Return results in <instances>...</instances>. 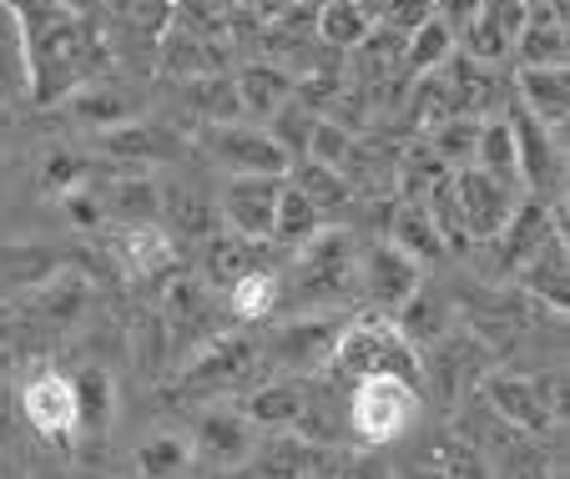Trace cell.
Returning a JSON list of instances; mask_svg holds the SVG:
<instances>
[{
    "instance_id": "obj_9",
    "label": "cell",
    "mask_w": 570,
    "mask_h": 479,
    "mask_svg": "<svg viewBox=\"0 0 570 479\" xmlns=\"http://www.w3.org/2000/svg\"><path fill=\"white\" fill-rule=\"evenodd\" d=\"M203 147L227 177H288V151L253 121H227V127H203Z\"/></svg>"
},
{
    "instance_id": "obj_26",
    "label": "cell",
    "mask_w": 570,
    "mask_h": 479,
    "mask_svg": "<svg viewBox=\"0 0 570 479\" xmlns=\"http://www.w3.org/2000/svg\"><path fill=\"white\" fill-rule=\"evenodd\" d=\"M288 187H298L318 213H338V207L354 203V177L323 167V162H308V157H298L288 167Z\"/></svg>"
},
{
    "instance_id": "obj_20",
    "label": "cell",
    "mask_w": 570,
    "mask_h": 479,
    "mask_svg": "<svg viewBox=\"0 0 570 479\" xmlns=\"http://www.w3.org/2000/svg\"><path fill=\"white\" fill-rule=\"evenodd\" d=\"M71 394H76V434L101 439L117 419V383L101 363H87V369L71 373Z\"/></svg>"
},
{
    "instance_id": "obj_38",
    "label": "cell",
    "mask_w": 570,
    "mask_h": 479,
    "mask_svg": "<svg viewBox=\"0 0 570 479\" xmlns=\"http://www.w3.org/2000/svg\"><path fill=\"white\" fill-rule=\"evenodd\" d=\"M161 207L173 213V227H177V233H187V237H203L207 223H213V217H207V207H203V197H197L193 187H167V192H161Z\"/></svg>"
},
{
    "instance_id": "obj_1",
    "label": "cell",
    "mask_w": 570,
    "mask_h": 479,
    "mask_svg": "<svg viewBox=\"0 0 570 479\" xmlns=\"http://www.w3.org/2000/svg\"><path fill=\"white\" fill-rule=\"evenodd\" d=\"M6 11L21 31V66L31 101L56 107L91 81L97 36L87 31V16H71L56 0H6Z\"/></svg>"
},
{
    "instance_id": "obj_45",
    "label": "cell",
    "mask_w": 570,
    "mask_h": 479,
    "mask_svg": "<svg viewBox=\"0 0 570 479\" xmlns=\"http://www.w3.org/2000/svg\"><path fill=\"white\" fill-rule=\"evenodd\" d=\"M520 6H525V0H520Z\"/></svg>"
},
{
    "instance_id": "obj_40",
    "label": "cell",
    "mask_w": 570,
    "mask_h": 479,
    "mask_svg": "<svg viewBox=\"0 0 570 479\" xmlns=\"http://www.w3.org/2000/svg\"><path fill=\"white\" fill-rule=\"evenodd\" d=\"M474 11H480V0H434V16L454 31V41H460V31L474 21Z\"/></svg>"
},
{
    "instance_id": "obj_27",
    "label": "cell",
    "mask_w": 570,
    "mask_h": 479,
    "mask_svg": "<svg viewBox=\"0 0 570 479\" xmlns=\"http://www.w3.org/2000/svg\"><path fill=\"white\" fill-rule=\"evenodd\" d=\"M470 167L490 172V177L520 187V151H515V131H510L505 117H480V137H474V162Z\"/></svg>"
},
{
    "instance_id": "obj_42",
    "label": "cell",
    "mask_w": 570,
    "mask_h": 479,
    "mask_svg": "<svg viewBox=\"0 0 570 479\" xmlns=\"http://www.w3.org/2000/svg\"><path fill=\"white\" fill-rule=\"evenodd\" d=\"M6 373H11V353L0 349V383H6Z\"/></svg>"
},
{
    "instance_id": "obj_15",
    "label": "cell",
    "mask_w": 570,
    "mask_h": 479,
    "mask_svg": "<svg viewBox=\"0 0 570 479\" xmlns=\"http://www.w3.org/2000/svg\"><path fill=\"white\" fill-rule=\"evenodd\" d=\"M303 409H308V383L303 379H263L253 383L237 414L248 419L253 429H268V434H283V429H298Z\"/></svg>"
},
{
    "instance_id": "obj_32",
    "label": "cell",
    "mask_w": 570,
    "mask_h": 479,
    "mask_svg": "<svg viewBox=\"0 0 570 479\" xmlns=\"http://www.w3.org/2000/svg\"><path fill=\"white\" fill-rule=\"evenodd\" d=\"M474 137H480V117H444L440 127L420 131V147L440 162L444 172L470 167L474 162Z\"/></svg>"
},
{
    "instance_id": "obj_39",
    "label": "cell",
    "mask_w": 570,
    "mask_h": 479,
    "mask_svg": "<svg viewBox=\"0 0 570 479\" xmlns=\"http://www.w3.org/2000/svg\"><path fill=\"white\" fill-rule=\"evenodd\" d=\"M550 459L540 454L535 444H510L505 465H500V479H550Z\"/></svg>"
},
{
    "instance_id": "obj_34",
    "label": "cell",
    "mask_w": 570,
    "mask_h": 479,
    "mask_svg": "<svg viewBox=\"0 0 570 479\" xmlns=\"http://www.w3.org/2000/svg\"><path fill=\"white\" fill-rule=\"evenodd\" d=\"M308 162H323V167H334L348 177V162L358 157V137L354 127H344V121L334 117H318L313 121V137H308V151H303Z\"/></svg>"
},
{
    "instance_id": "obj_4",
    "label": "cell",
    "mask_w": 570,
    "mask_h": 479,
    "mask_svg": "<svg viewBox=\"0 0 570 479\" xmlns=\"http://www.w3.org/2000/svg\"><path fill=\"white\" fill-rule=\"evenodd\" d=\"M358 277V247L348 233H318L298 247V263H293V277L283 287V303L293 309H328V303L348 299Z\"/></svg>"
},
{
    "instance_id": "obj_14",
    "label": "cell",
    "mask_w": 570,
    "mask_h": 479,
    "mask_svg": "<svg viewBox=\"0 0 570 479\" xmlns=\"http://www.w3.org/2000/svg\"><path fill=\"white\" fill-rule=\"evenodd\" d=\"M293 86H298V76L273 61H253V66H243V71H233L237 107H243V117H253V127H268V121L288 107Z\"/></svg>"
},
{
    "instance_id": "obj_18",
    "label": "cell",
    "mask_w": 570,
    "mask_h": 479,
    "mask_svg": "<svg viewBox=\"0 0 570 479\" xmlns=\"http://www.w3.org/2000/svg\"><path fill=\"white\" fill-rule=\"evenodd\" d=\"M334 333H338V323H323V319L283 323V333L273 339V353H278V363L288 369V379L323 369V363H328V349H334Z\"/></svg>"
},
{
    "instance_id": "obj_12",
    "label": "cell",
    "mask_w": 570,
    "mask_h": 479,
    "mask_svg": "<svg viewBox=\"0 0 570 479\" xmlns=\"http://www.w3.org/2000/svg\"><path fill=\"white\" fill-rule=\"evenodd\" d=\"M187 439H193V454L213 469H243L253 459V449H258V429L237 409H203Z\"/></svg>"
},
{
    "instance_id": "obj_2",
    "label": "cell",
    "mask_w": 570,
    "mask_h": 479,
    "mask_svg": "<svg viewBox=\"0 0 570 479\" xmlns=\"http://www.w3.org/2000/svg\"><path fill=\"white\" fill-rule=\"evenodd\" d=\"M328 373H334L338 383H358V379H374V373H389V379H410L424 389V353L399 333L394 319L364 313V319L338 323L334 349H328Z\"/></svg>"
},
{
    "instance_id": "obj_33",
    "label": "cell",
    "mask_w": 570,
    "mask_h": 479,
    "mask_svg": "<svg viewBox=\"0 0 570 479\" xmlns=\"http://www.w3.org/2000/svg\"><path fill=\"white\" fill-rule=\"evenodd\" d=\"M454 51H460V41H454V31L440 21V16H430L424 26H414V31L404 36V66H410L414 76L440 71Z\"/></svg>"
},
{
    "instance_id": "obj_3",
    "label": "cell",
    "mask_w": 570,
    "mask_h": 479,
    "mask_svg": "<svg viewBox=\"0 0 570 479\" xmlns=\"http://www.w3.org/2000/svg\"><path fill=\"white\" fill-rule=\"evenodd\" d=\"M424 414V389L410 379H389V373H374V379L348 383L344 399V424L358 444L379 449L404 439Z\"/></svg>"
},
{
    "instance_id": "obj_21",
    "label": "cell",
    "mask_w": 570,
    "mask_h": 479,
    "mask_svg": "<svg viewBox=\"0 0 570 479\" xmlns=\"http://www.w3.org/2000/svg\"><path fill=\"white\" fill-rule=\"evenodd\" d=\"M384 243H394L399 253L414 257L420 267H430V263L444 257V243H440V233H434V223H430V213H424L420 197H399L394 203L389 227H384Z\"/></svg>"
},
{
    "instance_id": "obj_13",
    "label": "cell",
    "mask_w": 570,
    "mask_h": 479,
    "mask_svg": "<svg viewBox=\"0 0 570 479\" xmlns=\"http://www.w3.org/2000/svg\"><path fill=\"white\" fill-rule=\"evenodd\" d=\"M520 26H525V6L520 0H480L474 21L460 31V51L480 66H495L515 51Z\"/></svg>"
},
{
    "instance_id": "obj_17",
    "label": "cell",
    "mask_w": 570,
    "mask_h": 479,
    "mask_svg": "<svg viewBox=\"0 0 570 479\" xmlns=\"http://www.w3.org/2000/svg\"><path fill=\"white\" fill-rule=\"evenodd\" d=\"M510 277H515V283L525 287L535 303H546L550 313H566V293H570V287H566V227H560V233H550L546 243H540Z\"/></svg>"
},
{
    "instance_id": "obj_31",
    "label": "cell",
    "mask_w": 570,
    "mask_h": 479,
    "mask_svg": "<svg viewBox=\"0 0 570 479\" xmlns=\"http://www.w3.org/2000/svg\"><path fill=\"white\" fill-rule=\"evenodd\" d=\"M187 107L203 127H227V121H243V107H237L233 76L213 71V76H193L187 81Z\"/></svg>"
},
{
    "instance_id": "obj_8",
    "label": "cell",
    "mask_w": 570,
    "mask_h": 479,
    "mask_svg": "<svg viewBox=\"0 0 570 479\" xmlns=\"http://www.w3.org/2000/svg\"><path fill=\"white\" fill-rule=\"evenodd\" d=\"M354 287L368 299V313H379V319H394L404 303L414 299L424 287V267L414 263V257H404L394 243H368L364 253H358V277Z\"/></svg>"
},
{
    "instance_id": "obj_11",
    "label": "cell",
    "mask_w": 570,
    "mask_h": 479,
    "mask_svg": "<svg viewBox=\"0 0 570 479\" xmlns=\"http://www.w3.org/2000/svg\"><path fill=\"white\" fill-rule=\"evenodd\" d=\"M21 419L51 444L76 439V394H71V373L41 369L26 379L21 389Z\"/></svg>"
},
{
    "instance_id": "obj_23",
    "label": "cell",
    "mask_w": 570,
    "mask_h": 479,
    "mask_svg": "<svg viewBox=\"0 0 570 479\" xmlns=\"http://www.w3.org/2000/svg\"><path fill=\"white\" fill-rule=\"evenodd\" d=\"M131 465H137L141 479H183L187 469L197 465V454H193V439L187 434H177V429H151L137 444Z\"/></svg>"
},
{
    "instance_id": "obj_25",
    "label": "cell",
    "mask_w": 570,
    "mask_h": 479,
    "mask_svg": "<svg viewBox=\"0 0 570 479\" xmlns=\"http://www.w3.org/2000/svg\"><path fill=\"white\" fill-rule=\"evenodd\" d=\"M203 263H207V283L227 293L237 277H248L253 267H263V243H248V237H237V233H213Z\"/></svg>"
},
{
    "instance_id": "obj_35",
    "label": "cell",
    "mask_w": 570,
    "mask_h": 479,
    "mask_svg": "<svg viewBox=\"0 0 570 479\" xmlns=\"http://www.w3.org/2000/svg\"><path fill=\"white\" fill-rule=\"evenodd\" d=\"M430 469H440L444 479H490L480 444L464 434H440V444H434V454H430Z\"/></svg>"
},
{
    "instance_id": "obj_7",
    "label": "cell",
    "mask_w": 570,
    "mask_h": 479,
    "mask_svg": "<svg viewBox=\"0 0 570 479\" xmlns=\"http://www.w3.org/2000/svg\"><path fill=\"white\" fill-rule=\"evenodd\" d=\"M450 182H454V203H460L464 237L470 243H495L520 207V187H510V182L490 177L480 167H454Z\"/></svg>"
},
{
    "instance_id": "obj_30",
    "label": "cell",
    "mask_w": 570,
    "mask_h": 479,
    "mask_svg": "<svg viewBox=\"0 0 570 479\" xmlns=\"http://www.w3.org/2000/svg\"><path fill=\"white\" fill-rule=\"evenodd\" d=\"M97 141L107 157H121V162H157V157H173L177 151V141L167 137V131L147 127V121H137V117L111 127V131H101Z\"/></svg>"
},
{
    "instance_id": "obj_28",
    "label": "cell",
    "mask_w": 570,
    "mask_h": 479,
    "mask_svg": "<svg viewBox=\"0 0 570 479\" xmlns=\"http://www.w3.org/2000/svg\"><path fill=\"white\" fill-rule=\"evenodd\" d=\"M323 233V213L303 197L298 187H288V177H283V192H278V207H273V233L268 243L278 247H303L308 237Z\"/></svg>"
},
{
    "instance_id": "obj_22",
    "label": "cell",
    "mask_w": 570,
    "mask_h": 479,
    "mask_svg": "<svg viewBox=\"0 0 570 479\" xmlns=\"http://www.w3.org/2000/svg\"><path fill=\"white\" fill-rule=\"evenodd\" d=\"M117 263L127 277H161L173 267V237L157 223H127L117 243Z\"/></svg>"
},
{
    "instance_id": "obj_29",
    "label": "cell",
    "mask_w": 570,
    "mask_h": 479,
    "mask_svg": "<svg viewBox=\"0 0 570 479\" xmlns=\"http://www.w3.org/2000/svg\"><path fill=\"white\" fill-rule=\"evenodd\" d=\"M227 309H233V319H243V323L273 319V313L283 309V277L268 273V267H253L248 277H237V283L227 287Z\"/></svg>"
},
{
    "instance_id": "obj_36",
    "label": "cell",
    "mask_w": 570,
    "mask_h": 479,
    "mask_svg": "<svg viewBox=\"0 0 570 479\" xmlns=\"http://www.w3.org/2000/svg\"><path fill=\"white\" fill-rule=\"evenodd\" d=\"M313 121H318V111H313V107H308V101H298V96H293L288 107H283V111H278V117H273V121H268V127H263V131H268V137H273V141H278V147H283V151H288V162H298V157H303V151H308V137H313Z\"/></svg>"
},
{
    "instance_id": "obj_5",
    "label": "cell",
    "mask_w": 570,
    "mask_h": 479,
    "mask_svg": "<svg viewBox=\"0 0 570 479\" xmlns=\"http://www.w3.org/2000/svg\"><path fill=\"white\" fill-rule=\"evenodd\" d=\"M560 373H490L484 379V404L495 409V419H505L515 434L550 439L566 419L560 404Z\"/></svg>"
},
{
    "instance_id": "obj_6",
    "label": "cell",
    "mask_w": 570,
    "mask_h": 479,
    "mask_svg": "<svg viewBox=\"0 0 570 479\" xmlns=\"http://www.w3.org/2000/svg\"><path fill=\"white\" fill-rule=\"evenodd\" d=\"M263 369V343L248 333H223L207 339L197 359H187L183 369V394H248L253 379Z\"/></svg>"
},
{
    "instance_id": "obj_41",
    "label": "cell",
    "mask_w": 570,
    "mask_h": 479,
    "mask_svg": "<svg viewBox=\"0 0 570 479\" xmlns=\"http://www.w3.org/2000/svg\"><path fill=\"white\" fill-rule=\"evenodd\" d=\"M56 6H66L71 16H91V11L101 6V0H56Z\"/></svg>"
},
{
    "instance_id": "obj_37",
    "label": "cell",
    "mask_w": 570,
    "mask_h": 479,
    "mask_svg": "<svg viewBox=\"0 0 570 479\" xmlns=\"http://www.w3.org/2000/svg\"><path fill=\"white\" fill-rule=\"evenodd\" d=\"M66 101H71V107L81 111L91 127H101V131H111V127H121V121H131V107H127V101H121L117 91H97L91 81L81 86V91H71Z\"/></svg>"
},
{
    "instance_id": "obj_16",
    "label": "cell",
    "mask_w": 570,
    "mask_h": 479,
    "mask_svg": "<svg viewBox=\"0 0 570 479\" xmlns=\"http://www.w3.org/2000/svg\"><path fill=\"white\" fill-rule=\"evenodd\" d=\"M515 91H520V111H525L530 121H540L546 131L566 127V111H570L566 66H520Z\"/></svg>"
},
{
    "instance_id": "obj_43",
    "label": "cell",
    "mask_w": 570,
    "mask_h": 479,
    "mask_svg": "<svg viewBox=\"0 0 570 479\" xmlns=\"http://www.w3.org/2000/svg\"><path fill=\"white\" fill-rule=\"evenodd\" d=\"M410 479H444V475H440V469H414Z\"/></svg>"
},
{
    "instance_id": "obj_10",
    "label": "cell",
    "mask_w": 570,
    "mask_h": 479,
    "mask_svg": "<svg viewBox=\"0 0 570 479\" xmlns=\"http://www.w3.org/2000/svg\"><path fill=\"white\" fill-rule=\"evenodd\" d=\"M278 192H283V177H227V187L217 192L223 233H237L248 243H268Z\"/></svg>"
},
{
    "instance_id": "obj_24",
    "label": "cell",
    "mask_w": 570,
    "mask_h": 479,
    "mask_svg": "<svg viewBox=\"0 0 570 479\" xmlns=\"http://www.w3.org/2000/svg\"><path fill=\"white\" fill-rule=\"evenodd\" d=\"M313 31L328 51H354V46L368 41L374 31V16L358 6V0H323L318 11H313Z\"/></svg>"
},
{
    "instance_id": "obj_19",
    "label": "cell",
    "mask_w": 570,
    "mask_h": 479,
    "mask_svg": "<svg viewBox=\"0 0 570 479\" xmlns=\"http://www.w3.org/2000/svg\"><path fill=\"white\" fill-rule=\"evenodd\" d=\"M510 56L520 66H566V16L550 11L546 0H525V26Z\"/></svg>"
},
{
    "instance_id": "obj_44",
    "label": "cell",
    "mask_w": 570,
    "mask_h": 479,
    "mask_svg": "<svg viewBox=\"0 0 570 479\" xmlns=\"http://www.w3.org/2000/svg\"><path fill=\"white\" fill-rule=\"evenodd\" d=\"M550 479H566V469H560V465H556V469H550Z\"/></svg>"
}]
</instances>
